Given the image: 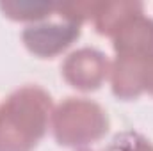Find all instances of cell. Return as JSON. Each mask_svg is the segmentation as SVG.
<instances>
[{
    "label": "cell",
    "mask_w": 153,
    "mask_h": 151,
    "mask_svg": "<svg viewBox=\"0 0 153 151\" xmlns=\"http://www.w3.org/2000/svg\"><path fill=\"white\" fill-rule=\"evenodd\" d=\"M53 101L39 85H23L0 103V151H34L50 128Z\"/></svg>",
    "instance_id": "1"
},
{
    "label": "cell",
    "mask_w": 153,
    "mask_h": 151,
    "mask_svg": "<svg viewBox=\"0 0 153 151\" xmlns=\"http://www.w3.org/2000/svg\"><path fill=\"white\" fill-rule=\"evenodd\" d=\"M105 151H153V144L144 135L128 130L116 135L114 141Z\"/></svg>",
    "instance_id": "8"
},
{
    "label": "cell",
    "mask_w": 153,
    "mask_h": 151,
    "mask_svg": "<svg viewBox=\"0 0 153 151\" xmlns=\"http://www.w3.org/2000/svg\"><path fill=\"white\" fill-rule=\"evenodd\" d=\"M111 128L107 110L87 98H66L53 107L50 130L55 142L68 150H84L100 142Z\"/></svg>",
    "instance_id": "2"
},
{
    "label": "cell",
    "mask_w": 153,
    "mask_h": 151,
    "mask_svg": "<svg viewBox=\"0 0 153 151\" xmlns=\"http://www.w3.org/2000/svg\"><path fill=\"white\" fill-rule=\"evenodd\" d=\"M0 11L13 21L38 23L57 14V4L52 2H0Z\"/></svg>",
    "instance_id": "7"
},
{
    "label": "cell",
    "mask_w": 153,
    "mask_h": 151,
    "mask_svg": "<svg viewBox=\"0 0 153 151\" xmlns=\"http://www.w3.org/2000/svg\"><path fill=\"white\" fill-rule=\"evenodd\" d=\"M111 39L116 57L144 59L153 53V18L146 16L144 11L137 13L128 18Z\"/></svg>",
    "instance_id": "5"
},
{
    "label": "cell",
    "mask_w": 153,
    "mask_h": 151,
    "mask_svg": "<svg viewBox=\"0 0 153 151\" xmlns=\"http://www.w3.org/2000/svg\"><path fill=\"white\" fill-rule=\"evenodd\" d=\"M111 73V61L98 48H76L61 64L64 82L80 93L98 91Z\"/></svg>",
    "instance_id": "4"
},
{
    "label": "cell",
    "mask_w": 153,
    "mask_h": 151,
    "mask_svg": "<svg viewBox=\"0 0 153 151\" xmlns=\"http://www.w3.org/2000/svg\"><path fill=\"white\" fill-rule=\"evenodd\" d=\"M143 11L144 5L141 2H94L91 21L100 36L112 38V34L128 18Z\"/></svg>",
    "instance_id": "6"
},
{
    "label": "cell",
    "mask_w": 153,
    "mask_h": 151,
    "mask_svg": "<svg viewBox=\"0 0 153 151\" xmlns=\"http://www.w3.org/2000/svg\"><path fill=\"white\" fill-rule=\"evenodd\" d=\"M139 84L143 94L153 96V53L144 57L139 64Z\"/></svg>",
    "instance_id": "9"
},
{
    "label": "cell",
    "mask_w": 153,
    "mask_h": 151,
    "mask_svg": "<svg viewBox=\"0 0 153 151\" xmlns=\"http://www.w3.org/2000/svg\"><path fill=\"white\" fill-rule=\"evenodd\" d=\"M80 27L82 25L62 18L55 21L30 23L22 30V43L34 57L53 59L64 53L80 38Z\"/></svg>",
    "instance_id": "3"
}]
</instances>
